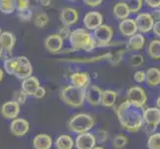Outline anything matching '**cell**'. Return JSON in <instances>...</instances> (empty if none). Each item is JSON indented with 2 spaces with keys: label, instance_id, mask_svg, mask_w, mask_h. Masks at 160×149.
Instances as JSON below:
<instances>
[{
  "label": "cell",
  "instance_id": "obj_51",
  "mask_svg": "<svg viewBox=\"0 0 160 149\" xmlns=\"http://www.w3.org/2000/svg\"><path fill=\"white\" fill-rule=\"evenodd\" d=\"M3 55H4V52H3V49L1 47V45H0V58L3 57Z\"/></svg>",
  "mask_w": 160,
  "mask_h": 149
},
{
  "label": "cell",
  "instance_id": "obj_54",
  "mask_svg": "<svg viewBox=\"0 0 160 149\" xmlns=\"http://www.w3.org/2000/svg\"><path fill=\"white\" fill-rule=\"evenodd\" d=\"M159 9H160V7H159Z\"/></svg>",
  "mask_w": 160,
  "mask_h": 149
},
{
  "label": "cell",
  "instance_id": "obj_24",
  "mask_svg": "<svg viewBox=\"0 0 160 149\" xmlns=\"http://www.w3.org/2000/svg\"><path fill=\"white\" fill-rule=\"evenodd\" d=\"M145 82L148 87H157L160 84V70L157 68H149L145 71Z\"/></svg>",
  "mask_w": 160,
  "mask_h": 149
},
{
  "label": "cell",
  "instance_id": "obj_12",
  "mask_svg": "<svg viewBox=\"0 0 160 149\" xmlns=\"http://www.w3.org/2000/svg\"><path fill=\"white\" fill-rule=\"evenodd\" d=\"M74 142L76 149H93L97 146L96 137L91 132L78 134Z\"/></svg>",
  "mask_w": 160,
  "mask_h": 149
},
{
  "label": "cell",
  "instance_id": "obj_29",
  "mask_svg": "<svg viewBox=\"0 0 160 149\" xmlns=\"http://www.w3.org/2000/svg\"><path fill=\"white\" fill-rule=\"evenodd\" d=\"M32 20L36 27H38V28H44L49 23V16L45 11H40V12H37L33 16Z\"/></svg>",
  "mask_w": 160,
  "mask_h": 149
},
{
  "label": "cell",
  "instance_id": "obj_17",
  "mask_svg": "<svg viewBox=\"0 0 160 149\" xmlns=\"http://www.w3.org/2000/svg\"><path fill=\"white\" fill-rule=\"evenodd\" d=\"M64 46V40L57 33L49 35L45 39V48L48 52L52 54H57L62 50Z\"/></svg>",
  "mask_w": 160,
  "mask_h": 149
},
{
  "label": "cell",
  "instance_id": "obj_49",
  "mask_svg": "<svg viewBox=\"0 0 160 149\" xmlns=\"http://www.w3.org/2000/svg\"><path fill=\"white\" fill-rule=\"evenodd\" d=\"M3 78H4V72H3V70L1 68H0V82H2Z\"/></svg>",
  "mask_w": 160,
  "mask_h": 149
},
{
  "label": "cell",
  "instance_id": "obj_21",
  "mask_svg": "<svg viewBox=\"0 0 160 149\" xmlns=\"http://www.w3.org/2000/svg\"><path fill=\"white\" fill-rule=\"evenodd\" d=\"M118 30L121 33V35L124 37H131L135 35L137 32V27L133 18H128L119 22Z\"/></svg>",
  "mask_w": 160,
  "mask_h": 149
},
{
  "label": "cell",
  "instance_id": "obj_11",
  "mask_svg": "<svg viewBox=\"0 0 160 149\" xmlns=\"http://www.w3.org/2000/svg\"><path fill=\"white\" fill-rule=\"evenodd\" d=\"M71 86L81 90H87L91 86V76L87 72H75L70 76Z\"/></svg>",
  "mask_w": 160,
  "mask_h": 149
},
{
  "label": "cell",
  "instance_id": "obj_52",
  "mask_svg": "<svg viewBox=\"0 0 160 149\" xmlns=\"http://www.w3.org/2000/svg\"><path fill=\"white\" fill-rule=\"evenodd\" d=\"M93 149H106V148H103V147H102V146H96Z\"/></svg>",
  "mask_w": 160,
  "mask_h": 149
},
{
  "label": "cell",
  "instance_id": "obj_44",
  "mask_svg": "<svg viewBox=\"0 0 160 149\" xmlns=\"http://www.w3.org/2000/svg\"><path fill=\"white\" fill-rule=\"evenodd\" d=\"M144 3L148 7L152 9H157L160 7V0H156V1H154V0H146V1H144Z\"/></svg>",
  "mask_w": 160,
  "mask_h": 149
},
{
  "label": "cell",
  "instance_id": "obj_31",
  "mask_svg": "<svg viewBox=\"0 0 160 149\" xmlns=\"http://www.w3.org/2000/svg\"><path fill=\"white\" fill-rule=\"evenodd\" d=\"M148 149H160V132H154L148 136L147 139Z\"/></svg>",
  "mask_w": 160,
  "mask_h": 149
},
{
  "label": "cell",
  "instance_id": "obj_53",
  "mask_svg": "<svg viewBox=\"0 0 160 149\" xmlns=\"http://www.w3.org/2000/svg\"><path fill=\"white\" fill-rule=\"evenodd\" d=\"M1 33H2V31H1V28H0V35H1Z\"/></svg>",
  "mask_w": 160,
  "mask_h": 149
},
{
  "label": "cell",
  "instance_id": "obj_45",
  "mask_svg": "<svg viewBox=\"0 0 160 149\" xmlns=\"http://www.w3.org/2000/svg\"><path fill=\"white\" fill-rule=\"evenodd\" d=\"M45 95H46V89L44 87H40L39 89H38V91L36 92V93H35V96H34V97H36V98H38V99H40V98H43L44 97H45Z\"/></svg>",
  "mask_w": 160,
  "mask_h": 149
},
{
  "label": "cell",
  "instance_id": "obj_38",
  "mask_svg": "<svg viewBox=\"0 0 160 149\" xmlns=\"http://www.w3.org/2000/svg\"><path fill=\"white\" fill-rule=\"evenodd\" d=\"M26 99H27V95L22 90L16 91L13 93V101L15 102H17L19 106H20V104H22V103H25Z\"/></svg>",
  "mask_w": 160,
  "mask_h": 149
},
{
  "label": "cell",
  "instance_id": "obj_46",
  "mask_svg": "<svg viewBox=\"0 0 160 149\" xmlns=\"http://www.w3.org/2000/svg\"><path fill=\"white\" fill-rule=\"evenodd\" d=\"M152 31L154 33V35H155L156 37H158V38H160V20L154 22Z\"/></svg>",
  "mask_w": 160,
  "mask_h": 149
},
{
  "label": "cell",
  "instance_id": "obj_43",
  "mask_svg": "<svg viewBox=\"0 0 160 149\" xmlns=\"http://www.w3.org/2000/svg\"><path fill=\"white\" fill-rule=\"evenodd\" d=\"M84 3L88 7L95 8V7L100 6V5L102 3V0H85Z\"/></svg>",
  "mask_w": 160,
  "mask_h": 149
},
{
  "label": "cell",
  "instance_id": "obj_15",
  "mask_svg": "<svg viewBox=\"0 0 160 149\" xmlns=\"http://www.w3.org/2000/svg\"><path fill=\"white\" fill-rule=\"evenodd\" d=\"M10 131L11 133L15 136H18V137H21V136H24L27 132L29 131V128H30V123L28 120H26L24 118H15L11 121L10 123Z\"/></svg>",
  "mask_w": 160,
  "mask_h": 149
},
{
  "label": "cell",
  "instance_id": "obj_36",
  "mask_svg": "<svg viewBox=\"0 0 160 149\" xmlns=\"http://www.w3.org/2000/svg\"><path fill=\"white\" fill-rule=\"evenodd\" d=\"M143 64H144V57L140 54H133L129 58V65L131 67L133 68L140 67Z\"/></svg>",
  "mask_w": 160,
  "mask_h": 149
},
{
  "label": "cell",
  "instance_id": "obj_1",
  "mask_svg": "<svg viewBox=\"0 0 160 149\" xmlns=\"http://www.w3.org/2000/svg\"><path fill=\"white\" fill-rule=\"evenodd\" d=\"M120 125L129 132H137L142 128V109L136 108L126 101L122 102L115 110Z\"/></svg>",
  "mask_w": 160,
  "mask_h": 149
},
{
  "label": "cell",
  "instance_id": "obj_20",
  "mask_svg": "<svg viewBox=\"0 0 160 149\" xmlns=\"http://www.w3.org/2000/svg\"><path fill=\"white\" fill-rule=\"evenodd\" d=\"M145 37L140 33H136L135 35L128 38L126 44V50L130 52H136L140 51L145 46Z\"/></svg>",
  "mask_w": 160,
  "mask_h": 149
},
{
  "label": "cell",
  "instance_id": "obj_19",
  "mask_svg": "<svg viewBox=\"0 0 160 149\" xmlns=\"http://www.w3.org/2000/svg\"><path fill=\"white\" fill-rule=\"evenodd\" d=\"M41 87L40 82L36 77L31 76L29 78H27L25 80L22 81V85H21V90L23 91L27 96H31L34 97L36 92L38 89Z\"/></svg>",
  "mask_w": 160,
  "mask_h": 149
},
{
  "label": "cell",
  "instance_id": "obj_5",
  "mask_svg": "<svg viewBox=\"0 0 160 149\" xmlns=\"http://www.w3.org/2000/svg\"><path fill=\"white\" fill-rule=\"evenodd\" d=\"M160 125V110L157 107H147L142 109V128L148 136Z\"/></svg>",
  "mask_w": 160,
  "mask_h": 149
},
{
  "label": "cell",
  "instance_id": "obj_23",
  "mask_svg": "<svg viewBox=\"0 0 160 149\" xmlns=\"http://www.w3.org/2000/svg\"><path fill=\"white\" fill-rule=\"evenodd\" d=\"M112 13H113L114 17L120 21L129 18V15H130L128 4H126V2H124V1H120V2L115 3L112 8Z\"/></svg>",
  "mask_w": 160,
  "mask_h": 149
},
{
  "label": "cell",
  "instance_id": "obj_42",
  "mask_svg": "<svg viewBox=\"0 0 160 149\" xmlns=\"http://www.w3.org/2000/svg\"><path fill=\"white\" fill-rule=\"evenodd\" d=\"M133 80L138 82V84H141V82H145V71H136L135 73L133 74Z\"/></svg>",
  "mask_w": 160,
  "mask_h": 149
},
{
  "label": "cell",
  "instance_id": "obj_34",
  "mask_svg": "<svg viewBox=\"0 0 160 149\" xmlns=\"http://www.w3.org/2000/svg\"><path fill=\"white\" fill-rule=\"evenodd\" d=\"M110 53H112V52H110ZM124 53H125V50H118V51H117V52L112 53L110 59L108 60L110 65L113 66V67H117V66H118L121 63V61H122Z\"/></svg>",
  "mask_w": 160,
  "mask_h": 149
},
{
  "label": "cell",
  "instance_id": "obj_8",
  "mask_svg": "<svg viewBox=\"0 0 160 149\" xmlns=\"http://www.w3.org/2000/svg\"><path fill=\"white\" fill-rule=\"evenodd\" d=\"M16 59H17V64H16L13 76L22 81L31 77L33 73V67L30 60L24 56L16 57Z\"/></svg>",
  "mask_w": 160,
  "mask_h": 149
},
{
  "label": "cell",
  "instance_id": "obj_48",
  "mask_svg": "<svg viewBox=\"0 0 160 149\" xmlns=\"http://www.w3.org/2000/svg\"><path fill=\"white\" fill-rule=\"evenodd\" d=\"M40 3L43 5V6H50L51 3H52V1H44V0H41Z\"/></svg>",
  "mask_w": 160,
  "mask_h": 149
},
{
  "label": "cell",
  "instance_id": "obj_26",
  "mask_svg": "<svg viewBox=\"0 0 160 149\" xmlns=\"http://www.w3.org/2000/svg\"><path fill=\"white\" fill-rule=\"evenodd\" d=\"M55 147L56 149H73L75 147V142L72 136L62 134L55 141Z\"/></svg>",
  "mask_w": 160,
  "mask_h": 149
},
{
  "label": "cell",
  "instance_id": "obj_18",
  "mask_svg": "<svg viewBox=\"0 0 160 149\" xmlns=\"http://www.w3.org/2000/svg\"><path fill=\"white\" fill-rule=\"evenodd\" d=\"M16 44V37L13 33L5 31L0 35V45H1L4 55H11Z\"/></svg>",
  "mask_w": 160,
  "mask_h": 149
},
{
  "label": "cell",
  "instance_id": "obj_50",
  "mask_svg": "<svg viewBox=\"0 0 160 149\" xmlns=\"http://www.w3.org/2000/svg\"><path fill=\"white\" fill-rule=\"evenodd\" d=\"M156 107L160 110V97H158L156 99Z\"/></svg>",
  "mask_w": 160,
  "mask_h": 149
},
{
  "label": "cell",
  "instance_id": "obj_37",
  "mask_svg": "<svg viewBox=\"0 0 160 149\" xmlns=\"http://www.w3.org/2000/svg\"><path fill=\"white\" fill-rule=\"evenodd\" d=\"M93 135L96 137L97 143H104L108 139V131L104 129H98Z\"/></svg>",
  "mask_w": 160,
  "mask_h": 149
},
{
  "label": "cell",
  "instance_id": "obj_13",
  "mask_svg": "<svg viewBox=\"0 0 160 149\" xmlns=\"http://www.w3.org/2000/svg\"><path fill=\"white\" fill-rule=\"evenodd\" d=\"M102 90L98 86L91 85L86 90V96L85 101L93 107H98L102 103Z\"/></svg>",
  "mask_w": 160,
  "mask_h": 149
},
{
  "label": "cell",
  "instance_id": "obj_7",
  "mask_svg": "<svg viewBox=\"0 0 160 149\" xmlns=\"http://www.w3.org/2000/svg\"><path fill=\"white\" fill-rule=\"evenodd\" d=\"M113 29L109 25L102 24L92 33V37L97 43V48H102L112 42L113 38Z\"/></svg>",
  "mask_w": 160,
  "mask_h": 149
},
{
  "label": "cell",
  "instance_id": "obj_30",
  "mask_svg": "<svg viewBox=\"0 0 160 149\" xmlns=\"http://www.w3.org/2000/svg\"><path fill=\"white\" fill-rule=\"evenodd\" d=\"M16 6L13 0H0V12L4 14H12L15 12Z\"/></svg>",
  "mask_w": 160,
  "mask_h": 149
},
{
  "label": "cell",
  "instance_id": "obj_40",
  "mask_svg": "<svg viewBox=\"0 0 160 149\" xmlns=\"http://www.w3.org/2000/svg\"><path fill=\"white\" fill-rule=\"evenodd\" d=\"M71 33H72V30L70 29V27L63 26V27H61V28L59 29V31H58L57 34H58L61 38H62L63 40H67V39L69 40Z\"/></svg>",
  "mask_w": 160,
  "mask_h": 149
},
{
  "label": "cell",
  "instance_id": "obj_14",
  "mask_svg": "<svg viewBox=\"0 0 160 149\" xmlns=\"http://www.w3.org/2000/svg\"><path fill=\"white\" fill-rule=\"evenodd\" d=\"M60 20L63 26L71 27L75 25L79 20V12L78 10L73 7H65L61 10Z\"/></svg>",
  "mask_w": 160,
  "mask_h": 149
},
{
  "label": "cell",
  "instance_id": "obj_33",
  "mask_svg": "<svg viewBox=\"0 0 160 149\" xmlns=\"http://www.w3.org/2000/svg\"><path fill=\"white\" fill-rule=\"evenodd\" d=\"M16 64H17V59H16V57L7 58V59H5L3 63V68L7 74L13 76L15 68H16Z\"/></svg>",
  "mask_w": 160,
  "mask_h": 149
},
{
  "label": "cell",
  "instance_id": "obj_27",
  "mask_svg": "<svg viewBox=\"0 0 160 149\" xmlns=\"http://www.w3.org/2000/svg\"><path fill=\"white\" fill-rule=\"evenodd\" d=\"M110 56H112V53L108 52L103 55H100V56L97 57H92V58H82V59H70V60H65L67 62L71 63H80V64H89V63H96V62H100L102 60H109Z\"/></svg>",
  "mask_w": 160,
  "mask_h": 149
},
{
  "label": "cell",
  "instance_id": "obj_6",
  "mask_svg": "<svg viewBox=\"0 0 160 149\" xmlns=\"http://www.w3.org/2000/svg\"><path fill=\"white\" fill-rule=\"evenodd\" d=\"M126 102L132 107L143 109L147 102V95L145 90L141 87H131L126 92Z\"/></svg>",
  "mask_w": 160,
  "mask_h": 149
},
{
  "label": "cell",
  "instance_id": "obj_39",
  "mask_svg": "<svg viewBox=\"0 0 160 149\" xmlns=\"http://www.w3.org/2000/svg\"><path fill=\"white\" fill-rule=\"evenodd\" d=\"M17 16L21 21H30L33 18V11L30 8L23 11H19Z\"/></svg>",
  "mask_w": 160,
  "mask_h": 149
},
{
  "label": "cell",
  "instance_id": "obj_25",
  "mask_svg": "<svg viewBox=\"0 0 160 149\" xmlns=\"http://www.w3.org/2000/svg\"><path fill=\"white\" fill-rule=\"evenodd\" d=\"M118 99V92L112 90L102 91V106L106 107H112Z\"/></svg>",
  "mask_w": 160,
  "mask_h": 149
},
{
  "label": "cell",
  "instance_id": "obj_47",
  "mask_svg": "<svg viewBox=\"0 0 160 149\" xmlns=\"http://www.w3.org/2000/svg\"><path fill=\"white\" fill-rule=\"evenodd\" d=\"M151 15V17L153 18L154 22H156V21H159L160 20V9L157 8V9H153V11L150 13Z\"/></svg>",
  "mask_w": 160,
  "mask_h": 149
},
{
  "label": "cell",
  "instance_id": "obj_3",
  "mask_svg": "<svg viewBox=\"0 0 160 149\" xmlns=\"http://www.w3.org/2000/svg\"><path fill=\"white\" fill-rule=\"evenodd\" d=\"M86 90H81L73 86H66L60 92L61 99L72 107L78 108L81 107L85 102Z\"/></svg>",
  "mask_w": 160,
  "mask_h": 149
},
{
  "label": "cell",
  "instance_id": "obj_4",
  "mask_svg": "<svg viewBox=\"0 0 160 149\" xmlns=\"http://www.w3.org/2000/svg\"><path fill=\"white\" fill-rule=\"evenodd\" d=\"M95 126V118L91 114L81 112L75 114L68 122V127L77 134L89 132Z\"/></svg>",
  "mask_w": 160,
  "mask_h": 149
},
{
  "label": "cell",
  "instance_id": "obj_32",
  "mask_svg": "<svg viewBox=\"0 0 160 149\" xmlns=\"http://www.w3.org/2000/svg\"><path fill=\"white\" fill-rule=\"evenodd\" d=\"M128 143V136H125L124 134H118L115 135L112 141V144L115 149H121L123 148L126 144Z\"/></svg>",
  "mask_w": 160,
  "mask_h": 149
},
{
  "label": "cell",
  "instance_id": "obj_35",
  "mask_svg": "<svg viewBox=\"0 0 160 149\" xmlns=\"http://www.w3.org/2000/svg\"><path fill=\"white\" fill-rule=\"evenodd\" d=\"M130 14H136L141 10L143 6V1L141 0H131V1H126Z\"/></svg>",
  "mask_w": 160,
  "mask_h": 149
},
{
  "label": "cell",
  "instance_id": "obj_28",
  "mask_svg": "<svg viewBox=\"0 0 160 149\" xmlns=\"http://www.w3.org/2000/svg\"><path fill=\"white\" fill-rule=\"evenodd\" d=\"M147 54L153 60H160V39L152 40L147 47Z\"/></svg>",
  "mask_w": 160,
  "mask_h": 149
},
{
  "label": "cell",
  "instance_id": "obj_2",
  "mask_svg": "<svg viewBox=\"0 0 160 149\" xmlns=\"http://www.w3.org/2000/svg\"><path fill=\"white\" fill-rule=\"evenodd\" d=\"M69 42L74 51L82 50L85 52H92L97 48V43L92 34L85 28H78L72 31Z\"/></svg>",
  "mask_w": 160,
  "mask_h": 149
},
{
  "label": "cell",
  "instance_id": "obj_22",
  "mask_svg": "<svg viewBox=\"0 0 160 149\" xmlns=\"http://www.w3.org/2000/svg\"><path fill=\"white\" fill-rule=\"evenodd\" d=\"M32 144L35 149H51L53 138L46 133H39L33 138Z\"/></svg>",
  "mask_w": 160,
  "mask_h": 149
},
{
  "label": "cell",
  "instance_id": "obj_9",
  "mask_svg": "<svg viewBox=\"0 0 160 149\" xmlns=\"http://www.w3.org/2000/svg\"><path fill=\"white\" fill-rule=\"evenodd\" d=\"M85 29L88 31H95L103 24V16L98 11H89L82 19Z\"/></svg>",
  "mask_w": 160,
  "mask_h": 149
},
{
  "label": "cell",
  "instance_id": "obj_41",
  "mask_svg": "<svg viewBox=\"0 0 160 149\" xmlns=\"http://www.w3.org/2000/svg\"><path fill=\"white\" fill-rule=\"evenodd\" d=\"M15 6L18 12L19 11H23L29 8L30 1L29 0H17V1H15Z\"/></svg>",
  "mask_w": 160,
  "mask_h": 149
},
{
  "label": "cell",
  "instance_id": "obj_10",
  "mask_svg": "<svg viewBox=\"0 0 160 149\" xmlns=\"http://www.w3.org/2000/svg\"><path fill=\"white\" fill-rule=\"evenodd\" d=\"M134 21L137 27V31L142 35L145 34V33L150 32L154 25L153 18L151 17L150 13H147V12L138 13L136 15Z\"/></svg>",
  "mask_w": 160,
  "mask_h": 149
},
{
  "label": "cell",
  "instance_id": "obj_16",
  "mask_svg": "<svg viewBox=\"0 0 160 149\" xmlns=\"http://www.w3.org/2000/svg\"><path fill=\"white\" fill-rule=\"evenodd\" d=\"M0 112H1V115H3V117L13 120L18 117L20 112V106L14 101L6 102L0 107Z\"/></svg>",
  "mask_w": 160,
  "mask_h": 149
}]
</instances>
